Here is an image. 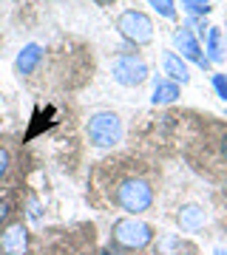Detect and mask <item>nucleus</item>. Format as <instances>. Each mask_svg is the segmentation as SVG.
Returning <instances> with one entry per match:
<instances>
[{"label":"nucleus","mask_w":227,"mask_h":255,"mask_svg":"<svg viewBox=\"0 0 227 255\" xmlns=\"http://www.w3.org/2000/svg\"><path fill=\"white\" fill-rule=\"evenodd\" d=\"M117 31L134 46H148L154 40V20L139 9H125L117 17Z\"/></svg>","instance_id":"4"},{"label":"nucleus","mask_w":227,"mask_h":255,"mask_svg":"<svg viewBox=\"0 0 227 255\" xmlns=\"http://www.w3.org/2000/svg\"><path fill=\"white\" fill-rule=\"evenodd\" d=\"M182 97V88H179V82H173V80H156L154 85V105H171V102H176Z\"/></svg>","instance_id":"11"},{"label":"nucleus","mask_w":227,"mask_h":255,"mask_svg":"<svg viewBox=\"0 0 227 255\" xmlns=\"http://www.w3.org/2000/svg\"><path fill=\"white\" fill-rule=\"evenodd\" d=\"M111 241H114L119 250H145V247L154 241V227L145 224L139 216H125V219L114 221Z\"/></svg>","instance_id":"2"},{"label":"nucleus","mask_w":227,"mask_h":255,"mask_svg":"<svg viewBox=\"0 0 227 255\" xmlns=\"http://www.w3.org/2000/svg\"><path fill=\"white\" fill-rule=\"evenodd\" d=\"M173 46L179 48V57H182V60H191V63H196L199 68H210L208 57L202 54L199 37L193 34L191 28H176V31H173Z\"/></svg>","instance_id":"6"},{"label":"nucleus","mask_w":227,"mask_h":255,"mask_svg":"<svg viewBox=\"0 0 227 255\" xmlns=\"http://www.w3.org/2000/svg\"><path fill=\"white\" fill-rule=\"evenodd\" d=\"M162 71H165L168 80L182 82V85L191 80V68H188V63H185L176 51H162Z\"/></svg>","instance_id":"8"},{"label":"nucleus","mask_w":227,"mask_h":255,"mask_svg":"<svg viewBox=\"0 0 227 255\" xmlns=\"http://www.w3.org/2000/svg\"><path fill=\"white\" fill-rule=\"evenodd\" d=\"M114 201L125 210L128 216H142L154 207V187L145 182V179H122L114 190Z\"/></svg>","instance_id":"1"},{"label":"nucleus","mask_w":227,"mask_h":255,"mask_svg":"<svg viewBox=\"0 0 227 255\" xmlns=\"http://www.w3.org/2000/svg\"><path fill=\"white\" fill-rule=\"evenodd\" d=\"M28 216H31V219H40V201L37 199H28Z\"/></svg>","instance_id":"18"},{"label":"nucleus","mask_w":227,"mask_h":255,"mask_svg":"<svg viewBox=\"0 0 227 255\" xmlns=\"http://www.w3.org/2000/svg\"><path fill=\"white\" fill-rule=\"evenodd\" d=\"M213 88H216V97L227 102V74H213Z\"/></svg>","instance_id":"14"},{"label":"nucleus","mask_w":227,"mask_h":255,"mask_svg":"<svg viewBox=\"0 0 227 255\" xmlns=\"http://www.w3.org/2000/svg\"><path fill=\"white\" fill-rule=\"evenodd\" d=\"M208 63H222L225 60V46H222V28L219 26H210L208 28Z\"/></svg>","instance_id":"12"},{"label":"nucleus","mask_w":227,"mask_h":255,"mask_svg":"<svg viewBox=\"0 0 227 255\" xmlns=\"http://www.w3.org/2000/svg\"><path fill=\"white\" fill-rule=\"evenodd\" d=\"M208 3L210 0H182V6H185L188 11H193V14H205V11L210 9Z\"/></svg>","instance_id":"15"},{"label":"nucleus","mask_w":227,"mask_h":255,"mask_svg":"<svg viewBox=\"0 0 227 255\" xmlns=\"http://www.w3.org/2000/svg\"><path fill=\"white\" fill-rule=\"evenodd\" d=\"M111 74H114V80H117L119 85L134 88V85H142V82L148 80V63L142 57L125 51V54H119L117 60L111 63Z\"/></svg>","instance_id":"5"},{"label":"nucleus","mask_w":227,"mask_h":255,"mask_svg":"<svg viewBox=\"0 0 227 255\" xmlns=\"http://www.w3.org/2000/svg\"><path fill=\"white\" fill-rule=\"evenodd\" d=\"M40 60H43V46H37V43H28V46H23L17 51V60H14V68H17V74H31L40 65Z\"/></svg>","instance_id":"10"},{"label":"nucleus","mask_w":227,"mask_h":255,"mask_svg":"<svg viewBox=\"0 0 227 255\" xmlns=\"http://www.w3.org/2000/svg\"><path fill=\"white\" fill-rule=\"evenodd\" d=\"M225 196H227V182H225Z\"/></svg>","instance_id":"22"},{"label":"nucleus","mask_w":227,"mask_h":255,"mask_svg":"<svg viewBox=\"0 0 227 255\" xmlns=\"http://www.w3.org/2000/svg\"><path fill=\"white\" fill-rule=\"evenodd\" d=\"M176 221H179V227L185 230V233H199V230L205 227L208 216H205V210H202L199 204H185V207L176 213Z\"/></svg>","instance_id":"9"},{"label":"nucleus","mask_w":227,"mask_h":255,"mask_svg":"<svg viewBox=\"0 0 227 255\" xmlns=\"http://www.w3.org/2000/svg\"><path fill=\"white\" fill-rule=\"evenodd\" d=\"M9 216H11V207H9V201L6 199H0V227L9 221Z\"/></svg>","instance_id":"17"},{"label":"nucleus","mask_w":227,"mask_h":255,"mask_svg":"<svg viewBox=\"0 0 227 255\" xmlns=\"http://www.w3.org/2000/svg\"><path fill=\"white\" fill-rule=\"evenodd\" d=\"M148 3H151L162 17H168V20L176 17V6H173V0H148Z\"/></svg>","instance_id":"13"},{"label":"nucleus","mask_w":227,"mask_h":255,"mask_svg":"<svg viewBox=\"0 0 227 255\" xmlns=\"http://www.w3.org/2000/svg\"><path fill=\"white\" fill-rule=\"evenodd\" d=\"M9 164H11V159H9V150L6 147H0V179L9 173Z\"/></svg>","instance_id":"16"},{"label":"nucleus","mask_w":227,"mask_h":255,"mask_svg":"<svg viewBox=\"0 0 227 255\" xmlns=\"http://www.w3.org/2000/svg\"><path fill=\"white\" fill-rule=\"evenodd\" d=\"M0 253L3 255H28V230L23 224H9L0 233Z\"/></svg>","instance_id":"7"},{"label":"nucleus","mask_w":227,"mask_h":255,"mask_svg":"<svg viewBox=\"0 0 227 255\" xmlns=\"http://www.w3.org/2000/svg\"><path fill=\"white\" fill-rule=\"evenodd\" d=\"M222 153H225V159H227V133H225V139H222Z\"/></svg>","instance_id":"19"},{"label":"nucleus","mask_w":227,"mask_h":255,"mask_svg":"<svg viewBox=\"0 0 227 255\" xmlns=\"http://www.w3.org/2000/svg\"><path fill=\"white\" fill-rule=\"evenodd\" d=\"M102 255H119V253H114V250H105V253H102Z\"/></svg>","instance_id":"21"},{"label":"nucleus","mask_w":227,"mask_h":255,"mask_svg":"<svg viewBox=\"0 0 227 255\" xmlns=\"http://www.w3.org/2000/svg\"><path fill=\"white\" fill-rule=\"evenodd\" d=\"M97 3H100V6H108V3H114V0H97Z\"/></svg>","instance_id":"20"},{"label":"nucleus","mask_w":227,"mask_h":255,"mask_svg":"<svg viewBox=\"0 0 227 255\" xmlns=\"http://www.w3.org/2000/svg\"><path fill=\"white\" fill-rule=\"evenodd\" d=\"M122 119L114 111H97L88 119V142L94 147H114L122 139Z\"/></svg>","instance_id":"3"}]
</instances>
